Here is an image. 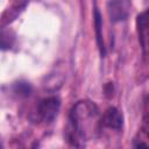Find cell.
<instances>
[{"label":"cell","mask_w":149,"mask_h":149,"mask_svg":"<svg viewBox=\"0 0 149 149\" xmlns=\"http://www.w3.org/2000/svg\"><path fill=\"white\" fill-rule=\"evenodd\" d=\"M98 115L97 107L90 101L77 102L70 112V123L68 129V139L73 146H79V141L88 137V130Z\"/></svg>","instance_id":"obj_1"},{"label":"cell","mask_w":149,"mask_h":149,"mask_svg":"<svg viewBox=\"0 0 149 149\" xmlns=\"http://www.w3.org/2000/svg\"><path fill=\"white\" fill-rule=\"evenodd\" d=\"M61 107V101L56 97H49L40 101L37 106V114L44 122H51L57 116Z\"/></svg>","instance_id":"obj_2"},{"label":"cell","mask_w":149,"mask_h":149,"mask_svg":"<svg viewBox=\"0 0 149 149\" xmlns=\"http://www.w3.org/2000/svg\"><path fill=\"white\" fill-rule=\"evenodd\" d=\"M101 125L111 129H121L123 125V116L115 107H109L102 115Z\"/></svg>","instance_id":"obj_3"},{"label":"cell","mask_w":149,"mask_h":149,"mask_svg":"<svg viewBox=\"0 0 149 149\" xmlns=\"http://www.w3.org/2000/svg\"><path fill=\"white\" fill-rule=\"evenodd\" d=\"M108 8V15L111 17V21L118 22L122 21L127 17V7L122 0H111L107 5Z\"/></svg>","instance_id":"obj_4"},{"label":"cell","mask_w":149,"mask_h":149,"mask_svg":"<svg viewBox=\"0 0 149 149\" xmlns=\"http://www.w3.org/2000/svg\"><path fill=\"white\" fill-rule=\"evenodd\" d=\"M101 27H102L101 15H100V12L95 8L94 9V29H95L97 43H98L101 56H105V45H104V40H102V34H101Z\"/></svg>","instance_id":"obj_5"},{"label":"cell","mask_w":149,"mask_h":149,"mask_svg":"<svg viewBox=\"0 0 149 149\" xmlns=\"http://www.w3.org/2000/svg\"><path fill=\"white\" fill-rule=\"evenodd\" d=\"M137 28H139V31H140L142 37L146 34L149 33V10L139 15V17H137Z\"/></svg>","instance_id":"obj_6"},{"label":"cell","mask_w":149,"mask_h":149,"mask_svg":"<svg viewBox=\"0 0 149 149\" xmlns=\"http://www.w3.org/2000/svg\"><path fill=\"white\" fill-rule=\"evenodd\" d=\"M16 92L20 94H23V95H29L30 87L26 83H19V84H16Z\"/></svg>","instance_id":"obj_7"}]
</instances>
